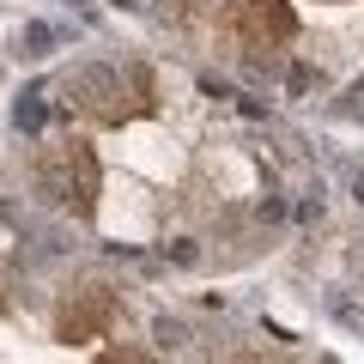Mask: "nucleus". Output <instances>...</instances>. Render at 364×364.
I'll return each mask as SVG.
<instances>
[{"label":"nucleus","instance_id":"nucleus-6","mask_svg":"<svg viewBox=\"0 0 364 364\" xmlns=\"http://www.w3.org/2000/svg\"><path fill=\"white\" fill-rule=\"evenodd\" d=\"M0 310H6V286H0Z\"/></svg>","mask_w":364,"mask_h":364},{"label":"nucleus","instance_id":"nucleus-1","mask_svg":"<svg viewBox=\"0 0 364 364\" xmlns=\"http://www.w3.org/2000/svg\"><path fill=\"white\" fill-rule=\"evenodd\" d=\"M67 97H73V109L97 122H122L134 109H152V73L146 67H128V73L122 67H79L67 79Z\"/></svg>","mask_w":364,"mask_h":364},{"label":"nucleus","instance_id":"nucleus-4","mask_svg":"<svg viewBox=\"0 0 364 364\" xmlns=\"http://www.w3.org/2000/svg\"><path fill=\"white\" fill-rule=\"evenodd\" d=\"M231 31L249 55L261 49H286L298 37V13H291L286 0H231Z\"/></svg>","mask_w":364,"mask_h":364},{"label":"nucleus","instance_id":"nucleus-5","mask_svg":"<svg viewBox=\"0 0 364 364\" xmlns=\"http://www.w3.org/2000/svg\"><path fill=\"white\" fill-rule=\"evenodd\" d=\"M97 364H152V352H146V346H109Z\"/></svg>","mask_w":364,"mask_h":364},{"label":"nucleus","instance_id":"nucleus-3","mask_svg":"<svg viewBox=\"0 0 364 364\" xmlns=\"http://www.w3.org/2000/svg\"><path fill=\"white\" fill-rule=\"evenodd\" d=\"M109 316H116V291L104 279H79V286H67L61 310H55V340L85 346V340H97L109 328Z\"/></svg>","mask_w":364,"mask_h":364},{"label":"nucleus","instance_id":"nucleus-2","mask_svg":"<svg viewBox=\"0 0 364 364\" xmlns=\"http://www.w3.org/2000/svg\"><path fill=\"white\" fill-rule=\"evenodd\" d=\"M37 182H43L49 200H61L79 219H91V213H97V182H104V170H97V152H91L85 140H55V146H43V158H37Z\"/></svg>","mask_w":364,"mask_h":364}]
</instances>
